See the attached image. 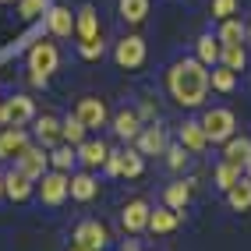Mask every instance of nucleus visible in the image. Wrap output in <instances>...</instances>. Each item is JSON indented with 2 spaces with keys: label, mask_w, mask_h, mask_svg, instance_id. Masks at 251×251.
I'll list each match as a JSON object with an SVG mask.
<instances>
[{
  "label": "nucleus",
  "mask_w": 251,
  "mask_h": 251,
  "mask_svg": "<svg viewBox=\"0 0 251 251\" xmlns=\"http://www.w3.org/2000/svg\"><path fill=\"white\" fill-rule=\"evenodd\" d=\"M166 89H170L177 106H188V110L202 106L205 96H209V71H205V64L198 57L177 60L170 68V75H166Z\"/></svg>",
  "instance_id": "1"
},
{
  "label": "nucleus",
  "mask_w": 251,
  "mask_h": 251,
  "mask_svg": "<svg viewBox=\"0 0 251 251\" xmlns=\"http://www.w3.org/2000/svg\"><path fill=\"white\" fill-rule=\"evenodd\" d=\"M198 124H202V131H205V138H209V142H226V138L237 135V117H233L230 110H223V106L205 110Z\"/></svg>",
  "instance_id": "2"
},
{
  "label": "nucleus",
  "mask_w": 251,
  "mask_h": 251,
  "mask_svg": "<svg viewBox=\"0 0 251 251\" xmlns=\"http://www.w3.org/2000/svg\"><path fill=\"white\" fill-rule=\"evenodd\" d=\"M68 184H71V177L64 170H46L39 177V202L43 205H60L68 198Z\"/></svg>",
  "instance_id": "3"
},
{
  "label": "nucleus",
  "mask_w": 251,
  "mask_h": 251,
  "mask_svg": "<svg viewBox=\"0 0 251 251\" xmlns=\"http://www.w3.org/2000/svg\"><path fill=\"white\" fill-rule=\"evenodd\" d=\"M113 60H117V68H124V71L142 68L145 64V39L142 36H124L113 50Z\"/></svg>",
  "instance_id": "4"
},
{
  "label": "nucleus",
  "mask_w": 251,
  "mask_h": 251,
  "mask_svg": "<svg viewBox=\"0 0 251 251\" xmlns=\"http://www.w3.org/2000/svg\"><path fill=\"white\" fill-rule=\"evenodd\" d=\"M75 117H78V121L85 124L89 131H92V127H106V121H110L106 99H99V96H85V99H78Z\"/></svg>",
  "instance_id": "5"
},
{
  "label": "nucleus",
  "mask_w": 251,
  "mask_h": 251,
  "mask_svg": "<svg viewBox=\"0 0 251 251\" xmlns=\"http://www.w3.org/2000/svg\"><path fill=\"white\" fill-rule=\"evenodd\" d=\"M57 64H60V53H57L53 43H36V46L28 50V71L32 75L50 78V75L57 71Z\"/></svg>",
  "instance_id": "6"
},
{
  "label": "nucleus",
  "mask_w": 251,
  "mask_h": 251,
  "mask_svg": "<svg viewBox=\"0 0 251 251\" xmlns=\"http://www.w3.org/2000/svg\"><path fill=\"white\" fill-rule=\"evenodd\" d=\"M14 159H18V170H22L25 177H32V180H39V177L46 174V166H50V156H46L43 145H25Z\"/></svg>",
  "instance_id": "7"
},
{
  "label": "nucleus",
  "mask_w": 251,
  "mask_h": 251,
  "mask_svg": "<svg viewBox=\"0 0 251 251\" xmlns=\"http://www.w3.org/2000/svg\"><path fill=\"white\" fill-rule=\"evenodd\" d=\"M149 202L145 198H131V202L124 205V212H121V230L124 233H142V230H149Z\"/></svg>",
  "instance_id": "8"
},
{
  "label": "nucleus",
  "mask_w": 251,
  "mask_h": 251,
  "mask_svg": "<svg viewBox=\"0 0 251 251\" xmlns=\"http://www.w3.org/2000/svg\"><path fill=\"white\" fill-rule=\"evenodd\" d=\"M106 241H110V233H106V226L99 223V220H81V223L75 226V244L89 248V251L106 248Z\"/></svg>",
  "instance_id": "9"
},
{
  "label": "nucleus",
  "mask_w": 251,
  "mask_h": 251,
  "mask_svg": "<svg viewBox=\"0 0 251 251\" xmlns=\"http://www.w3.org/2000/svg\"><path fill=\"white\" fill-rule=\"evenodd\" d=\"M4 106V117H7V127H22L36 117V106H32L28 96H11V99H0Z\"/></svg>",
  "instance_id": "10"
},
{
  "label": "nucleus",
  "mask_w": 251,
  "mask_h": 251,
  "mask_svg": "<svg viewBox=\"0 0 251 251\" xmlns=\"http://www.w3.org/2000/svg\"><path fill=\"white\" fill-rule=\"evenodd\" d=\"M223 163L244 170V166L251 163V138H248V135H233V138H226V142H223Z\"/></svg>",
  "instance_id": "11"
},
{
  "label": "nucleus",
  "mask_w": 251,
  "mask_h": 251,
  "mask_svg": "<svg viewBox=\"0 0 251 251\" xmlns=\"http://www.w3.org/2000/svg\"><path fill=\"white\" fill-rule=\"evenodd\" d=\"M75 152H78V163H81V166L96 170V166H103V163H106L110 145H106V142H99V138H85V142L75 149Z\"/></svg>",
  "instance_id": "12"
},
{
  "label": "nucleus",
  "mask_w": 251,
  "mask_h": 251,
  "mask_svg": "<svg viewBox=\"0 0 251 251\" xmlns=\"http://www.w3.org/2000/svg\"><path fill=\"white\" fill-rule=\"evenodd\" d=\"M75 36H78L81 43L99 39V14H96V7H92V4H81V7H78V18H75Z\"/></svg>",
  "instance_id": "13"
},
{
  "label": "nucleus",
  "mask_w": 251,
  "mask_h": 251,
  "mask_svg": "<svg viewBox=\"0 0 251 251\" xmlns=\"http://www.w3.org/2000/svg\"><path fill=\"white\" fill-rule=\"evenodd\" d=\"M135 142H138V152L142 156H163L166 152V131L156 127V124L152 127H142Z\"/></svg>",
  "instance_id": "14"
},
{
  "label": "nucleus",
  "mask_w": 251,
  "mask_h": 251,
  "mask_svg": "<svg viewBox=\"0 0 251 251\" xmlns=\"http://www.w3.org/2000/svg\"><path fill=\"white\" fill-rule=\"evenodd\" d=\"M138 131H142V117H138V110H121V113H113V135H117V138L135 142Z\"/></svg>",
  "instance_id": "15"
},
{
  "label": "nucleus",
  "mask_w": 251,
  "mask_h": 251,
  "mask_svg": "<svg viewBox=\"0 0 251 251\" xmlns=\"http://www.w3.org/2000/svg\"><path fill=\"white\" fill-rule=\"evenodd\" d=\"M28 145L25 127H0V159H14Z\"/></svg>",
  "instance_id": "16"
},
{
  "label": "nucleus",
  "mask_w": 251,
  "mask_h": 251,
  "mask_svg": "<svg viewBox=\"0 0 251 251\" xmlns=\"http://www.w3.org/2000/svg\"><path fill=\"white\" fill-rule=\"evenodd\" d=\"M177 138H180V145L188 149V152H205L209 149V138H205V131H202L198 121H184L180 131H177Z\"/></svg>",
  "instance_id": "17"
},
{
  "label": "nucleus",
  "mask_w": 251,
  "mask_h": 251,
  "mask_svg": "<svg viewBox=\"0 0 251 251\" xmlns=\"http://www.w3.org/2000/svg\"><path fill=\"white\" fill-rule=\"evenodd\" d=\"M46 25H50V32H53L57 39H68L75 32V14L68 7H50L46 11Z\"/></svg>",
  "instance_id": "18"
},
{
  "label": "nucleus",
  "mask_w": 251,
  "mask_h": 251,
  "mask_svg": "<svg viewBox=\"0 0 251 251\" xmlns=\"http://www.w3.org/2000/svg\"><path fill=\"white\" fill-rule=\"evenodd\" d=\"M68 195L75 198V202H92V198L99 195V184H96V177H92V174H71Z\"/></svg>",
  "instance_id": "19"
},
{
  "label": "nucleus",
  "mask_w": 251,
  "mask_h": 251,
  "mask_svg": "<svg viewBox=\"0 0 251 251\" xmlns=\"http://www.w3.org/2000/svg\"><path fill=\"white\" fill-rule=\"evenodd\" d=\"M4 195L11 198V202H25V198L32 195V177H25L22 170L4 174Z\"/></svg>",
  "instance_id": "20"
},
{
  "label": "nucleus",
  "mask_w": 251,
  "mask_h": 251,
  "mask_svg": "<svg viewBox=\"0 0 251 251\" xmlns=\"http://www.w3.org/2000/svg\"><path fill=\"white\" fill-rule=\"evenodd\" d=\"M36 138H39L43 149L60 145V121H57V117H50V113L36 117Z\"/></svg>",
  "instance_id": "21"
},
{
  "label": "nucleus",
  "mask_w": 251,
  "mask_h": 251,
  "mask_svg": "<svg viewBox=\"0 0 251 251\" xmlns=\"http://www.w3.org/2000/svg\"><path fill=\"white\" fill-rule=\"evenodd\" d=\"M180 226V212L177 209H156L149 212V230L152 233H174Z\"/></svg>",
  "instance_id": "22"
},
{
  "label": "nucleus",
  "mask_w": 251,
  "mask_h": 251,
  "mask_svg": "<svg viewBox=\"0 0 251 251\" xmlns=\"http://www.w3.org/2000/svg\"><path fill=\"white\" fill-rule=\"evenodd\" d=\"M163 202H166V209H177V212H184V205L191 202V184H184V180H177V184H166Z\"/></svg>",
  "instance_id": "23"
},
{
  "label": "nucleus",
  "mask_w": 251,
  "mask_h": 251,
  "mask_svg": "<svg viewBox=\"0 0 251 251\" xmlns=\"http://www.w3.org/2000/svg\"><path fill=\"white\" fill-rule=\"evenodd\" d=\"M226 202L230 209H237V212H248L251 209V177H241L233 188L226 191Z\"/></svg>",
  "instance_id": "24"
},
{
  "label": "nucleus",
  "mask_w": 251,
  "mask_h": 251,
  "mask_svg": "<svg viewBox=\"0 0 251 251\" xmlns=\"http://www.w3.org/2000/svg\"><path fill=\"white\" fill-rule=\"evenodd\" d=\"M220 64L230 71H244L248 68V50L241 43H233V46H223V53H220Z\"/></svg>",
  "instance_id": "25"
},
{
  "label": "nucleus",
  "mask_w": 251,
  "mask_h": 251,
  "mask_svg": "<svg viewBox=\"0 0 251 251\" xmlns=\"http://www.w3.org/2000/svg\"><path fill=\"white\" fill-rule=\"evenodd\" d=\"M85 124H81L78 121V117H68V121H60V142H68V145H81V142H85Z\"/></svg>",
  "instance_id": "26"
},
{
  "label": "nucleus",
  "mask_w": 251,
  "mask_h": 251,
  "mask_svg": "<svg viewBox=\"0 0 251 251\" xmlns=\"http://www.w3.org/2000/svg\"><path fill=\"white\" fill-rule=\"evenodd\" d=\"M220 53H223V43L216 36H202V39H198V60H202L205 68H209V64H220Z\"/></svg>",
  "instance_id": "27"
},
{
  "label": "nucleus",
  "mask_w": 251,
  "mask_h": 251,
  "mask_svg": "<svg viewBox=\"0 0 251 251\" xmlns=\"http://www.w3.org/2000/svg\"><path fill=\"white\" fill-rule=\"evenodd\" d=\"M220 39L223 46H233V43H244V22H237V18H223V25H220Z\"/></svg>",
  "instance_id": "28"
},
{
  "label": "nucleus",
  "mask_w": 251,
  "mask_h": 251,
  "mask_svg": "<svg viewBox=\"0 0 251 251\" xmlns=\"http://www.w3.org/2000/svg\"><path fill=\"white\" fill-rule=\"evenodd\" d=\"M209 85L216 89V92H233V85H237V71H230V68H216V71H209Z\"/></svg>",
  "instance_id": "29"
},
{
  "label": "nucleus",
  "mask_w": 251,
  "mask_h": 251,
  "mask_svg": "<svg viewBox=\"0 0 251 251\" xmlns=\"http://www.w3.org/2000/svg\"><path fill=\"white\" fill-rule=\"evenodd\" d=\"M50 163H53V170H64V174H68L71 166L78 163V152H75V145H57L53 152H50Z\"/></svg>",
  "instance_id": "30"
},
{
  "label": "nucleus",
  "mask_w": 251,
  "mask_h": 251,
  "mask_svg": "<svg viewBox=\"0 0 251 251\" xmlns=\"http://www.w3.org/2000/svg\"><path fill=\"white\" fill-rule=\"evenodd\" d=\"M145 14H149V0H121V18L124 22L138 25V22H145Z\"/></svg>",
  "instance_id": "31"
},
{
  "label": "nucleus",
  "mask_w": 251,
  "mask_h": 251,
  "mask_svg": "<svg viewBox=\"0 0 251 251\" xmlns=\"http://www.w3.org/2000/svg\"><path fill=\"white\" fill-rule=\"evenodd\" d=\"M241 177H244V174L237 170V166H230V163H220V166H216V188H220V191H230Z\"/></svg>",
  "instance_id": "32"
},
{
  "label": "nucleus",
  "mask_w": 251,
  "mask_h": 251,
  "mask_svg": "<svg viewBox=\"0 0 251 251\" xmlns=\"http://www.w3.org/2000/svg\"><path fill=\"white\" fill-rule=\"evenodd\" d=\"M145 170V163H142V152L135 149V152H124V159H121V174L124 177H138Z\"/></svg>",
  "instance_id": "33"
},
{
  "label": "nucleus",
  "mask_w": 251,
  "mask_h": 251,
  "mask_svg": "<svg viewBox=\"0 0 251 251\" xmlns=\"http://www.w3.org/2000/svg\"><path fill=\"white\" fill-rule=\"evenodd\" d=\"M78 53L85 57V60H99V57L106 53V43H103V36H99V39H92V43H78Z\"/></svg>",
  "instance_id": "34"
},
{
  "label": "nucleus",
  "mask_w": 251,
  "mask_h": 251,
  "mask_svg": "<svg viewBox=\"0 0 251 251\" xmlns=\"http://www.w3.org/2000/svg\"><path fill=\"white\" fill-rule=\"evenodd\" d=\"M46 11V0H18V14L25 22H32V18H39V14Z\"/></svg>",
  "instance_id": "35"
},
{
  "label": "nucleus",
  "mask_w": 251,
  "mask_h": 251,
  "mask_svg": "<svg viewBox=\"0 0 251 251\" xmlns=\"http://www.w3.org/2000/svg\"><path fill=\"white\" fill-rule=\"evenodd\" d=\"M166 163H170V170H184V163H188V149H184V145H166Z\"/></svg>",
  "instance_id": "36"
},
{
  "label": "nucleus",
  "mask_w": 251,
  "mask_h": 251,
  "mask_svg": "<svg viewBox=\"0 0 251 251\" xmlns=\"http://www.w3.org/2000/svg\"><path fill=\"white\" fill-rule=\"evenodd\" d=\"M237 14V0H212V18H233Z\"/></svg>",
  "instance_id": "37"
},
{
  "label": "nucleus",
  "mask_w": 251,
  "mask_h": 251,
  "mask_svg": "<svg viewBox=\"0 0 251 251\" xmlns=\"http://www.w3.org/2000/svg\"><path fill=\"white\" fill-rule=\"evenodd\" d=\"M121 159H124V152H110V156H106V163H103V166H106V174L121 177Z\"/></svg>",
  "instance_id": "38"
},
{
  "label": "nucleus",
  "mask_w": 251,
  "mask_h": 251,
  "mask_svg": "<svg viewBox=\"0 0 251 251\" xmlns=\"http://www.w3.org/2000/svg\"><path fill=\"white\" fill-rule=\"evenodd\" d=\"M156 110H152V103H149V99H145V103H142V110H138V117H152Z\"/></svg>",
  "instance_id": "39"
},
{
  "label": "nucleus",
  "mask_w": 251,
  "mask_h": 251,
  "mask_svg": "<svg viewBox=\"0 0 251 251\" xmlns=\"http://www.w3.org/2000/svg\"><path fill=\"white\" fill-rule=\"evenodd\" d=\"M124 251H138V244H135V241H127V244H124Z\"/></svg>",
  "instance_id": "40"
},
{
  "label": "nucleus",
  "mask_w": 251,
  "mask_h": 251,
  "mask_svg": "<svg viewBox=\"0 0 251 251\" xmlns=\"http://www.w3.org/2000/svg\"><path fill=\"white\" fill-rule=\"evenodd\" d=\"M0 127H7V117H4V106H0Z\"/></svg>",
  "instance_id": "41"
},
{
  "label": "nucleus",
  "mask_w": 251,
  "mask_h": 251,
  "mask_svg": "<svg viewBox=\"0 0 251 251\" xmlns=\"http://www.w3.org/2000/svg\"><path fill=\"white\" fill-rule=\"evenodd\" d=\"M68 251H89V248H81V244H71V248H68Z\"/></svg>",
  "instance_id": "42"
},
{
  "label": "nucleus",
  "mask_w": 251,
  "mask_h": 251,
  "mask_svg": "<svg viewBox=\"0 0 251 251\" xmlns=\"http://www.w3.org/2000/svg\"><path fill=\"white\" fill-rule=\"evenodd\" d=\"M244 39H251V25H244Z\"/></svg>",
  "instance_id": "43"
},
{
  "label": "nucleus",
  "mask_w": 251,
  "mask_h": 251,
  "mask_svg": "<svg viewBox=\"0 0 251 251\" xmlns=\"http://www.w3.org/2000/svg\"><path fill=\"white\" fill-rule=\"evenodd\" d=\"M0 195H4V174H0Z\"/></svg>",
  "instance_id": "44"
},
{
  "label": "nucleus",
  "mask_w": 251,
  "mask_h": 251,
  "mask_svg": "<svg viewBox=\"0 0 251 251\" xmlns=\"http://www.w3.org/2000/svg\"><path fill=\"white\" fill-rule=\"evenodd\" d=\"M248 170H251V163H248Z\"/></svg>",
  "instance_id": "45"
}]
</instances>
